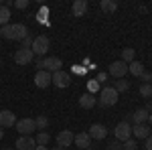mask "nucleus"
Masks as SVG:
<instances>
[{"label":"nucleus","instance_id":"nucleus-28","mask_svg":"<svg viewBox=\"0 0 152 150\" xmlns=\"http://www.w3.org/2000/svg\"><path fill=\"white\" fill-rule=\"evenodd\" d=\"M140 95L142 97H152V85L150 83H142L140 85Z\"/></svg>","mask_w":152,"mask_h":150},{"label":"nucleus","instance_id":"nucleus-7","mask_svg":"<svg viewBox=\"0 0 152 150\" xmlns=\"http://www.w3.org/2000/svg\"><path fill=\"white\" fill-rule=\"evenodd\" d=\"M33 59H35V53L31 49H18L14 53V63L16 65H28V63H33Z\"/></svg>","mask_w":152,"mask_h":150},{"label":"nucleus","instance_id":"nucleus-2","mask_svg":"<svg viewBox=\"0 0 152 150\" xmlns=\"http://www.w3.org/2000/svg\"><path fill=\"white\" fill-rule=\"evenodd\" d=\"M49 47H51V41H49V37L47 35H39L33 39V47H31V51L35 53L37 57H45L49 53Z\"/></svg>","mask_w":152,"mask_h":150},{"label":"nucleus","instance_id":"nucleus-16","mask_svg":"<svg viewBox=\"0 0 152 150\" xmlns=\"http://www.w3.org/2000/svg\"><path fill=\"white\" fill-rule=\"evenodd\" d=\"M73 144H75V146H79L81 150H85V148H89V146H91V138H89V134H87V132H79V134H75Z\"/></svg>","mask_w":152,"mask_h":150},{"label":"nucleus","instance_id":"nucleus-41","mask_svg":"<svg viewBox=\"0 0 152 150\" xmlns=\"http://www.w3.org/2000/svg\"><path fill=\"white\" fill-rule=\"evenodd\" d=\"M51 150H61V148H59V146H55V148H51Z\"/></svg>","mask_w":152,"mask_h":150},{"label":"nucleus","instance_id":"nucleus-10","mask_svg":"<svg viewBox=\"0 0 152 150\" xmlns=\"http://www.w3.org/2000/svg\"><path fill=\"white\" fill-rule=\"evenodd\" d=\"M61 65H63V61H61L59 57H47V59H43V69L49 71V73L61 71Z\"/></svg>","mask_w":152,"mask_h":150},{"label":"nucleus","instance_id":"nucleus-20","mask_svg":"<svg viewBox=\"0 0 152 150\" xmlns=\"http://www.w3.org/2000/svg\"><path fill=\"white\" fill-rule=\"evenodd\" d=\"M99 8L105 12V14H114L118 10V2L116 0H102L99 2Z\"/></svg>","mask_w":152,"mask_h":150},{"label":"nucleus","instance_id":"nucleus-6","mask_svg":"<svg viewBox=\"0 0 152 150\" xmlns=\"http://www.w3.org/2000/svg\"><path fill=\"white\" fill-rule=\"evenodd\" d=\"M130 134H132V126H130V122H120L114 130V136H116L118 142H126L130 140Z\"/></svg>","mask_w":152,"mask_h":150},{"label":"nucleus","instance_id":"nucleus-9","mask_svg":"<svg viewBox=\"0 0 152 150\" xmlns=\"http://www.w3.org/2000/svg\"><path fill=\"white\" fill-rule=\"evenodd\" d=\"M89 138L91 140H104L105 136H107V128L104 126V124H91V128H89Z\"/></svg>","mask_w":152,"mask_h":150},{"label":"nucleus","instance_id":"nucleus-25","mask_svg":"<svg viewBox=\"0 0 152 150\" xmlns=\"http://www.w3.org/2000/svg\"><path fill=\"white\" fill-rule=\"evenodd\" d=\"M114 89H116L118 93L128 91V89H130V81H126V79H118L116 83H114Z\"/></svg>","mask_w":152,"mask_h":150},{"label":"nucleus","instance_id":"nucleus-40","mask_svg":"<svg viewBox=\"0 0 152 150\" xmlns=\"http://www.w3.org/2000/svg\"><path fill=\"white\" fill-rule=\"evenodd\" d=\"M4 138V130H0V140Z\"/></svg>","mask_w":152,"mask_h":150},{"label":"nucleus","instance_id":"nucleus-5","mask_svg":"<svg viewBox=\"0 0 152 150\" xmlns=\"http://www.w3.org/2000/svg\"><path fill=\"white\" fill-rule=\"evenodd\" d=\"M51 83L53 85H57V87H61V89H65V87H69V83H71V75L67 73V71H55V73H51Z\"/></svg>","mask_w":152,"mask_h":150},{"label":"nucleus","instance_id":"nucleus-33","mask_svg":"<svg viewBox=\"0 0 152 150\" xmlns=\"http://www.w3.org/2000/svg\"><path fill=\"white\" fill-rule=\"evenodd\" d=\"M107 150H124V148H122V142H118V140H114V142H110V146H107Z\"/></svg>","mask_w":152,"mask_h":150},{"label":"nucleus","instance_id":"nucleus-42","mask_svg":"<svg viewBox=\"0 0 152 150\" xmlns=\"http://www.w3.org/2000/svg\"><path fill=\"white\" fill-rule=\"evenodd\" d=\"M2 150H16V148H2Z\"/></svg>","mask_w":152,"mask_h":150},{"label":"nucleus","instance_id":"nucleus-22","mask_svg":"<svg viewBox=\"0 0 152 150\" xmlns=\"http://www.w3.org/2000/svg\"><path fill=\"white\" fill-rule=\"evenodd\" d=\"M134 59H136V51H134V49H130V47H126V49L122 51V61H124L126 65H130Z\"/></svg>","mask_w":152,"mask_h":150},{"label":"nucleus","instance_id":"nucleus-23","mask_svg":"<svg viewBox=\"0 0 152 150\" xmlns=\"http://www.w3.org/2000/svg\"><path fill=\"white\" fill-rule=\"evenodd\" d=\"M8 20H10V8L8 6H0V26L8 24Z\"/></svg>","mask_w":152,"mask_h":150},{"label":"nucleus","instance_id":"nucleus-45","mask_svg":"<svg viewBox=\"0 0 152 150\" xmlns=\"http://www.w3.org/2000/svg\"><path fill=\"white\" fill-rule=\"evenodd\" d=\"M61 150H67V148H61Z\"/></svg>","mask_w":152,"mask_h":150},{"label":"nucleus","instance_id":"nucleus-13","mask_svg":"<svg viewBox=\"0 0 152 150\" xmlns=\"http://www.w3.org/2000/svg\"><path fill=\"white\" fill-rule=\"evenodd\" d=\"M37 148V142L33 136H20L16 140V150H35Z\"/></svg>","mask_w":152,"mask_h":150},{"label":"nucleus","instance_id":"nucleus-17","mask_svg":"<svg viewBox=\"0 0 152 150\" xmlns=\"http://www.w3.org/2000/svg\"><path fill=\"white\" fill-rule=\"evenodd\" d=\"M97 104V97H95L94 93H83L81 97H79V105H81L83 110H91V108H94V105Z\"/></svg>","mask_w":152,"mask_h":150},{"label":"nucleus","instance_id":"nucleus-24","mask_svg":"<svg viewBox=\"0 0 152 150\" xmlns=\"http://www.w3.org/2000/svg\"><path fill=\"white\" fill-rule=\"evenodd\" d=\"M35 126H37V130L45 132V130H47V126H49V118H47V116H39V118L35 120Z\"/></svg>","mask_w":152,"mask_h":150},{"label":"nucleus","instance_id":"nucleus-34","mask_svg":"<svg viewBox=\"0 0 152 150\" xmlns=\"http://www.w3.org/2000/svg\"><path fill=\"white\" fill-rule=\"evenodd\" d=\"M14 6L23 10V8H26V6H28V0H16V2H14Z\"/></svg>","mask_w":152,"mask_h":150},{"label":"nucleus","instance_id":"nucleus-11","mask_svg":"<svg viewBox=\"0 0 152 150\" xmlns=\"http://www.w3.org/2000/svg\"><path fill=\"white\" fill-rule=\"evenodd\" d=\"M16 124V116L10 110H0V128H10Z\"/></svg>","mask_w":152,"mask_h":150},{"label":"nucleus","instance_id":"nucleus-18","mask_svg":"<svg viewBox=\"0 0 152 150\" xmlns=\"http://www.w3.org/2000/svg\"><path fill=\"white\" fill-rule=\"evenodd\" d=\"M148 116H150V114H148L144 108H140V110H136V112L132 114L130 120H132V124H134V126H138V124H146V122H148Z\"/></svg>","mask_w":152,"mask_h":150},{"label":"nucleus","instance_id":"nucleus-3","mask_svg":"<svg viewBox=\"0 0 152 150\" xmlns=\"http://www.w3.org/2000/svg\"><path fill=\"white\" fill-rule=\"evenodd\" d=\"M35 130H37V126H35V120L33 118H23V120L16 122V132L20 136H33Z\"/></svg>","mask_w":152,"mask_h":150},{"label":"nucleus","instance_id":"nucleus-31","mask_svg":"<svg viewBox=\"0 0 152 150\" xmlns=\"http://www.w3.org/2000/svg\"><path fill=\"white\" fill-rule=\"evenodd\" d=\"M87 87H89V93H95L97 89H99V83H97L95 79H91L89 83H87Z\"/></svg>","mask_w":152,"mask_h":150},{"label":"nucleus","instance_id":"nucleus-35","mask_svg":"<svg viewBox=\"0 0 152 150\" xmlns=\"http://www.w3.org/2000/svg\"><path fill=\"white\" fill-rule=\"evenodd\" d=\"M35 67H37L39 71H43V59H41V57H37V59H35Z\"/></svg>","mask_w":152,"mask_h":150},{"label":"nucleus","instance_id":"nucleus-1","mask_svg":"<svg viewBox=\"0 0 152 150\" xmlns=\"http://www.w3.org/2000/svg\"><path fill=\"white\" fill-rule=\"evenodd\" d=\"M97 104L102 108H110V105L118 104V91L114 87H102L99 89V95H97Z\"/></svg>","mask_w":152,"mask_h":150},{"label":"nucleus","instance_id":"nucleus-8","mask_svg":"<svg viewBox=\"0 0 152 150\" xmlns=\"http://www.w3.org/2000/svg\"><path fill=\"white\" fill-rule=\"evenodd\" d=\"M73 138H75V134L71 130H61L57 134V146L59 148H67V146L73 144Z\"/></svg>","mask_w":152,"mask_h":150},{"label":"nucleus","instance_id":"nucleus-15","mask_svg":"<svg viewBox=\"0 0 152 150\" xmlns=\"http://www.w3.org/2000/svg\"><path fill=\"white\" fill-rule=\"evenodd\" d=\"M28 37V29H26V24H12V41H23Z\"/></svg>","mask_w":152,"mask_h":150},{"label":"nucleus","instance_id":"nucleus-36","mask_svg":"<svg viewBox=\"0 0 152 150\" xmlns=\"http://www.w3.org/2000/svg\"><path fill=\"white\" fill-rule=\"evenodd\" d=\"M105 79H107V73H97V79H95V81L102 83V81H105Z\"/></svg>","mask_w":152,"mask_h":150},{"label":"nucleus","instance_id":"nucleus-30","mask_svg":"<svg viewBox=\"0 0 152 150\" xmlns=\"http://www.w3.org/2000/svg\"><path fill=\"white\" fill-rule=\"evenodd\" d=\"M20 45H23L20 49H31V47H33V37L28 35L26 39H23V41H20Z\"/></svg>","mask_w":152,"mask_h":150},{"label":"nucleus","instance_id":"nucleus-37","mask_svg":"<svg viewBox=\"0 0 152 150\" xmlns=\"http://www.w3.org/2000/svg\"><path fill=\"white\" fill-rule=\"evenodd\" d=\"M144 148H146V150H152V136H148V138H146V144H144Z\"/></svg>","mask_w":152,"mask_h":150},{"label":"nucleus","instance_id":"nucleus-39","mask_svg":"<svg viewBox=\"0 0 152 150\" xmlns=\"http://www.w3.org/2000/svg\"><path fill=\"white\" fill-rule=\"evenodd\" d=\"M148 124H150V126H152V114L148 116Z\"/></svg>","mask_w":152,"mask_h":150},{"label":"nucleus","instance_id":"nucleus-14","mask_svg":"<svg viewBox=\"0 0 152 150\" xmlns=\"http://www.w3.org/2000/svg\"><path fill=\"white\" fill-rule=\"evenodd\" d=\"M87 8H89L87 0H75V2H73V6H71V12H73V16L81 18V16H85Z\"/></svg>","mask_w":152,"mask_h":150},{"label":"nucleus","instance_id":"nucleus-47","mask_svg":"<svg viewBox=\"0 0 152 150\" xmlns=\"http://www.w3.org/2000/svg\"><path fill=\"white\" fill-rule=\"evenodd\" d=\"M150 85H152V83H150Z\"/></svg>","mask_w":152,"mask_h":150},{"label":"nucleus","instance_id":"nucleus-4","mask_svg":"<svg viewBox=\"0 0 152 150\" xmlns=\"http://www.w3.org/2000/svg\"><path fill=\"white\" fill-rule=\"evenodd\" d=\"M126 73H128V65H126L122 59L107 65V75H114V77H118V79H124Z\"/></svg>","mask_w":152,"mask_h":150},{"label":"nucleus","instance_id":"nucleus-43","mask_svg":"<svg viewBox=\"0 0 152 150\" xmlns=\"http://www.w3.org/2000/svg\"><path fill=\"white\" fill-rule=\"evenodd\" d=\"M85 150H94V148H91V146H89V148H85Z\"/></svg>","mask_w":152,"mask_h":150},{"label":"nucleus","instance_id":"nucleus-32","mask_svg":"<svg viewBox=\"0 0 152 150\" xmlns=\"http://www.w3.org/2000/svg\"><path fill=\"white\" fill-rule=\"evenodd\" d=\"M140 79L144 81V83H152V73L150 71H144V73L140 75Z\"/></svg>","mask_w":152,"mask_h":150},{"label":"nucleus","instance_id":"nucleus-44","mask_svg":"<svg viewBox=\"0 0 152 150\" xmlns=\"http://www.w3.org/2000/svg\"><path fill=\"white\" fill-rule=\"evenodd\" d=\"M0 65H2V57H0Z\"/></svg>","mask_w":152,"mask_h":150},{"label":"nucleus","instance_id":"nucleus-29","mask_svg":"<svg viewBox=\"0 0 152 150\" xmlns=\"http://www.w3.org/2000/svg\"><path fill=\"white\" fill-rule=\"evenodd\" d=\"M122 148L124 150H136L138 148V142L136 140H126V142H122Z\"/></svg>","mask_w":152,"mask_h":150},{"label":"nucleus","instance_id":"nucleus-26","mask_svg":"<svg viewBox=\"0 0 152 150\" xmlns=\"http://www.w3.org/2000/svg\"><path fill=\"white\" fill-rule=\"evenodd\" d=\"M49 140H51V138H49V134H47V132H39V134L35 136L37 146H47V144H49Z\"/></svg>","mask_w":152,"mask_h":150},{"label":"nucleus","instance_id":"nucleus-12","mask_svg":"<svg viewBox=\"0 0 152 150\" xmlns=\"http://www.w3.org/2000/svg\"><path fill=\"white\" fill-rule=\"evenodd\" d=\"M51 73L49 71H37V75H35V85L37 87H41V89H45V87H49V83H51Z\"/></svg>","mask_w":152,"mask_h":150},{"label":"nucleus","instance_id":"nucleus-19","mask_svg":"<svg viewBox=\"0 0 152 150\" xmlns=\"http://www.w3.org/2000/svg\"><path fill=\"white\" fill-rule=\"evenodd\" d=\"M132 134H134L136 138H140V140H146L148 136H150V126H146V124L132 126Z\"/></svg>","mask_w":152,"mask_h":150},{"label":"nucleus","instance_id":"nucleus-46","mask_svg":"<svg viewBox=\"0 0 152 150\" xmlns=\"http://www.w3.org/2000/svg\"><path fill=\"white\" fill-rule=\"evenodd\" d=\"M150 105H152V102H150Z\"/></svg>","mask_w":152,"mask_h":150},{"label":"nucleus","instance_id":"nucleus-38","mask_svg":"<svg viewBox=\"0 0 152 150\" xmlns=\"http://www.w3.org/2000/svg\"><path fill=\"white\" fill-rule=\"evenodd\" d=\"M35 150H49V146H37Z\"/></svg>","mask_w":152,"mask_h":150},{"label":"nucleus","instance_id":"nucleus-21","mask_svg":"<svg viewBox=\"0 0 152 150\" xmlns=\"http://www.w3.org/2000/svg\"><path fill=\"white\" fill-rule=\"evenodd\" d=\"M128 71H130V75H134V77H140L142 73H144V65H142L140 61H136V59H134V61H132V63H130L128 65Z\"/></svg>","mask_w":152,"mask_h":150},{"label":"nucleus","instance_id":"nucleus-27","mask_svg":"<svg viewBox=\"0 0 152 150\" xmlns=\"http://www.w3.org/2000/svg\"><path fill=\"white\" fill-rule=\"evenodd\" d=\"M0 37H4V39L12 41V24H4V26H0Z\"/></svg>","mask_w":152,"mask_h":150}]
</instances>
